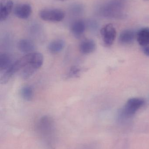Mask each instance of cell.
I'll return each instance as SVG.
<instances>
[{
	"label": "cell",
	"mask_w": 149,
	"mask_h": 149,
	"mask_svg": "<svg viewBox=\"0 0 149 149\" xmlns=\"http://www.w3.org/2000/svg\"><path fill=\"white\" fill-rule=\"evenodd\" d=\"M65 46V42L62 39H58L52 41L48 46L50 52L52 54H57L64 49Z\"/></svg>",
	"instance_id": "5bb4252c"
},
{
	"label": "cell",
	"mask_w": 149,
	"mask_h": 149,
	"mask_svg": "<svg viewBox=\"0 0 149 149\" xmlns=\"http://www.w3.org/2000/svg\"><path fill=\"white\" fill-rule=\"evenodd\" d=\"M21 96L26 101H30L34 96V91L31 87L24 86L23 87L20 91Z\"/></svg>",
	"instance_id": "2e32d148"
},
{
	"label": "cell",
	"mask_w": 149,
	"mask_h": 149,
	"mask_svg": "<svg viewBox=\"0 0 149 149\" xmlns=\"http://www.w3.org/2000/svg\"><path fill=\"white\" fill-rule=\"evenodd\" d=\"M143 51L145 55L149 57V45L144 47Z\"/></svg>",
	"instance_id": "ac0fdd59"
},
{
	"label": "cell",
	"mask_w": 149,
	"mask_h": 149,
	"mask_svg": "<svg viewBox=\"0 0 149 149\" xmlns=\"http://www.w3.org/2000/svg\"><path fill=\"white\" fill-rule=\"evenodd\" d=\"M17 48L21 52L27 54L33 53L36 49V46L30 40L23 39L17 43Z\"/></svg>",
	"instance_id": "30bf717a"
},
{
	"label": "cell",
	"mask_w": 149,
	"mask_h": 149,
	"mask_svg": "<svg viewBox=\"0 0 149 149\" xmlns=\"http://www.w3.org/2000/svg\"><path fill=\"white\" fill-rule=\"evenodd\" d=\"M64 12L58 8H47L41 10L39 16L42 20L51 22H61L65 17Z\"/></svg>",
	"instance_id": "277c9868"
},
{
	"label": "cell",
	"mask_w": 149,
	"mask_h": 149,
	"mask_svg": "<svg viewBox=\"0 0 149 149\" xmlns=\"http://www.w3.org/2000/svg\"><path fill=\"white\" fill-rule=\"evenodd\" d=\"M43 61V54L39 52H33L30 61L21 70L22 78L24 79L30 78L42 66Z\"/></svg>",
	"instance_id": "3957f363"
},
{
	"label": "cell",
	"mask_w": 149,
	"mask_h": 149,
	"mask_svg": "<svg viewBox=\"0 0 149 149\" xmlns=\"http://www.w3.org/2000/svg\"><path fill=\"white\" fill-rule=\"evenodd\" d=\"M81 72V69L77 66H73L66 74V78H73L78 77Z\"/></svg>",
	"instance_id": "e0dca14e"
},
{
	"label": "cell",
	"mask_w": 149,
	"mask_h": 149,
	"mask_svg": "<svg viewBox=\"0 0 149 149\" xmlns=\"http://www.w3.org/2000/svg\"><path fill=\"white\" fill-rule=\"evenodd\" d=\"M145 100L142 98H133L127 102L122 110V114L125 117H131L145 104Z\"/></svg>",
	"instance_id": "5b68a950"
},
{
	"label": "cell",
	"mask_w": 149,
	"mask_h": 149,
	"mask_svg": "<svg viewBox=\"0 0 149 149\" xmlns=\"http://www.w3.org/2000/svg\"><path fill=\"white\" fill-rule=\"evenodd\" d=\"M12 59L10 56L7 53L0 55V71H6L12 65Z\"/></svg>",
	"instance_id": "9a60e30c"
},
{
	"label": "cell",
	"mask_w": 149,
	"mask_h": 149,
	"mask_svg": "<svg viewBox=\"0 0 149 149\" xmlns=\"http://www.w3.org/2000/svg\"><path fill=\"white\" fill-rule=\"evenodd\" d=\"M58 1H68V0H57Z\"/></svg>",
	"instance_id": "d6986e66"
},
{
	"label": "cell",
	"mask_w": 149,
	"mask_h": 149,
	"mask_svg": "<svg viewBox=\"0 0 149 149\" xmlns=\"http://www.w3.org/2000/svg\"><path fill=\"white\" fill-rule=\"evenodd\" d=\"M101 34L105 45L111 46L116 38V29L113 24H108L101 29Z\"/></svg>",
	"instance_id": "8992f818"
},
{
	"label": "cell",
	"mask_w": 149,
	"mask_h": 149,
	"mask_svg": "<svg viewBox=\"0 0 149 149\" xmlns=\"http://www.w3.org/2000/svg\"><path fill=\"white\" fill-rule=\"evenodd\" d=\"M136 34L134 31L127 29L122 31L119 36V41L123 44H128L134 42Z\"/></svg>",
	"instance_id": "4fadbf2b"
},
{
	"label": "cell",
	"mask_w": 149,
	"mask_h": 149,
	"mask_svg": "<svg viewBox=\"0 0 149 149\" xmlns=\"http://www.w3.org/2000/svg\"><path fill=\"white\" fill-rule=\"evenodd\" d=\"M138 43L143 47L149 45V27L142 28L136 34Z\"/></svg>",
	"instance_id": "7c38bea8"
},
{
	"label": "cell",
	"mask_w": 149,
	"mask_h": 149,
	"mask_svg": "<svg viewBox=\"0 0 149 149\" xmlns=\"http://www.w3.org/2000/svg\"><path fill=\"white\" fill-rule=\"evenodd\" d=\"M145 1H149V0H144Z\"/></svg>",
	"instance_id": "ffe728a7"
},
{
	"label": "cell",
	"mask_w": 149,
	"mask_h": 149,
	"mask_svg": "<svg viewBox=\"0 0 149 149\" xmlns=\"http://www.w3.org/2000/svg\"><path fill=\"white\" fill-rule=\"evenodd\" d=\"M13 2L11 0L0 1V21H5L12 11Z\"/></svg>",
	"instance_id": "ba28073f"
},
{
	"label": "cell",
	"mask_w": 149,
	"mask_h": 149,
	"mask_svg": "<svg viewBox=\"0 0 149 149\" xmlns=\"http://www.w3.org/2000/svg\"><path fill=\"white\" fill-rule=\"evenodd\" d=\"M32 13V8L28 3L18 4L14 9L15 15L21 19H26L29 18Z\"/></svg>",
	"instance_id": "52a82bcc"
},
{
	"label": "cell",
	"mask_w": 149,
	"mask_h": 149,
	"mask_svg": "<svg viewBox=\"0 0 149 149\" xmlns=\"http://www.w3.org/2000/svg\"><path fill=\"white\" fill-rule=\"evenodd\" d=\"M124 2L122 0H112L101 8L100 14L105 17L121 19L125 17Z\"/></svg>",
	"instance_id": "6da1fadb"
},
{
	"label": "cell",
	"mask_w": 149,
	"mask_h": 149,
	"mask_svg": "<svg viewBox=\"0 0 149 149\" xmlns=\"http://www.w3.org/2000/svg\"><path fill=\"white\" fill-rule=\"evenodd\" d=\"M96 45L92 39H87L82 41L79 45L80 52L83 54H89L93 52L96 49Z\"/></svg>",
	"instance_id": "8fae6325"
},
{
	"label": "cell",
	"mask_w": 149,
	"mask_h": 149,
	"mask_svg": "<svg viewBox=\"0 0 149 149\" xmlns=\"http://www.w3.org/2000/svg\"><path fill=\"white\" fill-rule=\"evenodd\" d=\"M71 31L73 35L77 38L81 37L85 31L86 24L82 20L74 21L71 26Z\"/></svg>",
	"instance_id": "9c48e42d"
},
{
	"label": "cell",
	"mask_w": 149,
	"mask_h": 149,
	"mask_svg": "<svg viewBox=\"0 0 149 149\" xmlns=\"http://www.w3.org/2000/svg\"><path fill=\"white\" fill-rule=\"evenodd\" d=\"M32 53L26 54L13 63L1 76L0 78L1 84H6L14 74L19 71L22 70L30 61Z\"/></svg>",
	"instance_id": "7a4b0ae2"
}]
</instances>
